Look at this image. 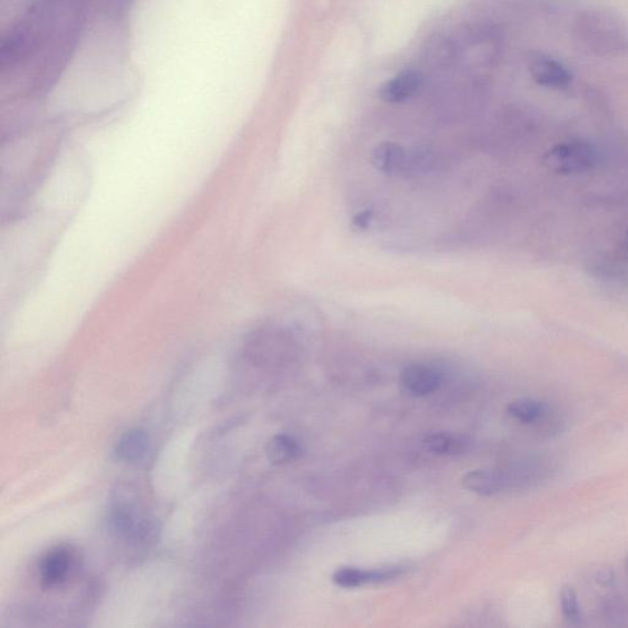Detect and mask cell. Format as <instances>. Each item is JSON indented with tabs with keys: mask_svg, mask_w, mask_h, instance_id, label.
Segmentation results:
<instances>
[{
	"mask_svg": "<svg viewBox=\"0 0 628 628\" xmlns=\"http://www.w3.org/2000/svg\"><path fill=\"white\" fill-rule=\"evenodd\" d=\"M108 524L113 533L133 544H144L154 533L151 520L131 497L119 496L112 502Z\"/></svg>",
	"mask_w": 628,
	"mask_h": 628,
	"instance_id": "obj_1",
	"label": "cell"
},
{
	"mask_svg": "<svg viewBox=\"0 0 628 628\" xmlns=\"http://www.w3.org/2000/svg\"><path fill=\"white\" fill-rule=\"evenodd\" d=\"M597 162V151L587 142L573 141L558 144L544 156V164L561 175L589 171Z\"/></svg>",
	"mask_w": 628,
	"mask_h": 628,
	"instance_id": "obj_2",
	"label": "cell"
},
{
	"mask_svg": "<svg viewBox=\"0 0 628 628\" xmlns=\"http://www.w3.org/2000/svg\"><path fill=\"white\" fill-rule=\"evenodd\" d=\"M75 567V553L71 546L59 545L53 547L41 558L39 566V577L42 587L56 588L62 586L71 577Z\"/></svg>",
	"mask_w": 628,
	"mask_h": 628,
	"instance_id": "obj_3",
	"label": "cell"
},
{
	"mask_svg": "<svg viewBox=\"0 0 628 628\" xmlns=\"http://www.w3.org/2000/svg\"><path fill=\"white\" fill-rule=\"evenodd\" d=\"M401 571L403 570L399 567L380 568V570L341 567L335 571L331 581L338 587L352 589V588L366 586V584L382 583V581L393 580V578L400 576Z\"/></svg>",
	"mask_w": 628,
	"mask_h": 628,
	"instance_id": "obj_4",
	"label": "cell"
},
{
	"mask_svg": "<svg viewBox=\"0 0 628 628\" xmlns=\"http://www.w3.org/2000/svg\"><path fill=\"white\" fill-rule=\"evenodd\" d=\"M400 383L407 393L414 397H426L440 388L441 374L426 365H410L401 372Z\"/></svg>",
	"mask_w": 628,
	"mask_h": 628,
	"instance_id": "obj_5",
	"label": "cell"
},
{
	"mask_svg": "<svg viewBox=\"0 0 628 628\" xmlns=\"http://www.w3.org/2000/svg\"><path fill=\"white\" fill-rule=\"evenodd\" d=\"M421 86L422 75L420 73L405 71L381 86L380 98L388 104H400V102L413 98Z\"/></svg>",
	"mask_w": 628,
	"mask_h": 628,
	"instance_id": "obj_6",
	"label": "cell"
},
{
	"mask_svg": "<svg viewBox=\"0 0 628 628\" xmlns=\"http://www.w3.org/2000/svg\"><path fill=\"white\" fill-rule=\"evenodd\" d=\"M461 485L465 490L480 495V496H494L508 488L504 470L477 469L464 474Z\"/></svg>",
	"mask_w": 628,
	"mask_h": 628,
	"instance_id": "obj_7",
	"label": "cell"
},
{
	"mask_svg": "<svg viewBox=\"0 0 628 628\" xmlns=\"http://www.w3.org/2000/svg\"><path fill=\"white\" fill-rule=\"evenodd\" d=\"M149 445H151V440L146 431L142 428H133L119 438L113 454L118 460L125 463H136L144 460L145 455L148 454Z\"/></svg>",
	"mask_w": 628,
	"mask_h": 628,
	"instance_id": "obj_8",
	"label": "cell"
},
{
	"mask_svg": "<svg viewBox=\"0 0 628 628\" xmlns=\"http://www.w3.org/2000/svg\"><path fill=\"white\" fill-rule=\"evenodd\" d=\"M372 164L383 174L398 175L408 168V154L403 146L395 142H382L372 152Z\"/></svg>",
	"mask_w": 628,
	"mask_h": 628,
	"instance_id": "obj_9",
	"label": "cell"
},
{
	"mask_svg": "<svg viewBox=\"0 0 628 628\" xmlns=\"http://www.w3.org/2000/svg\"><path fill=\"white\" fill-rule=\"evenodd\" d=\"M530 71L535 82L546 88L564 89L572 80L570 72L553 59H538L531 65Z\"/></svg>",
	"mask_w": 628,
	"mask_h": 628,
	"instance_id": "obj_10",
	"label": "cell"
},
{
	"mask_svg": "<svg viewBox=\"0 0 628 628\" xmlns=\"http://www.w3.org/2000/svg\"><path fill=\"white\" fill-rule=\"evenodd\" d=\"M508 414L521 424H533L541 420L547 413V405L539 399L520 398L512 401L507 408Z\"/></svg>",
	"mask_w": 628,
	"mask_h": 628,
	"instance_id": "obj_11",
	"label": "cell"
},
{
	"mask_svg": "<svg viewBox=\"0 0 628 628\" xmlns=\"http://www.w3.org/2000/svg\"><path fill=\"white\" fill-rule=\"evenodd\" d=\"M298 454V443L294 437L288 434H277L269 441L267 445V457L274 465H284L294 460Z\"/></svg>",
	"mask_w": 628,
	"mask_h": 628,
	"instance_id": "obj_12",
	"label": "cell"
},
{
	"mask_svg": "<svg viewBox=\"0 0 628 628\" xmlns=\"http://www.w3.org/2000/svg\"><path fill=\"white\" fill-rule=\"evenodd\" d=\"M561 611H563V619L568 624H580L581 619V605L578 601L576 590L572 587L566 586L563 588L560 594Z\"/></svg>",
	"mask_w": 628,
	"mask_h": 628,
	"instance_id": "obj_13",
	"label": "cell"
},
{
	"mask_svg": "<svg viewBox=\"0 0 628 628\" xmlns=\"http://www.w3.org/2000/svg\"><path fill=\"white\" fill-rule=\"evenodd\" d=\"M425 447L434 454H453L460 450V442L447 434H432L425 437Z\"/></svg>",
	"mask_w": 628,
	"mask_h": 628,
	"instance_id": "obj_14",
	"label": "cell"
},
{
	"mask_svg": "<svg viewBox=\"0 0 628 628\" xmlns=\"http://www.w3.org/2000/svg\"><path fill=\"white\" fill-rule=\"evenodd\" d=\"M372 216H374V211H364L360 212V214L355 216L354 220H352V222H354V225L357 226V228H361V230H364V228H367L368 225H370Z\"/></svg>",
	"mask_w": 628,
	"mask_h": 628,
	"instance_id": "obj_15",
	"label": "cell"
},
{
	"mask_svg": "<svg viewBox=\"0 0 628 628\" xmlns=\"http://www.w3.org/2000/svg\"><path fill=\"white\" fill-rule=\"evenodd\" d=\"M626 567H627V571H628V556H627V560H626Z\"/></svg>",
	"mask_w": 628,
	"mask_h": 628,
	"instance_id": "obj_16",
	"label": "cell"
}]
</instances>
